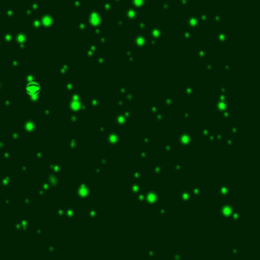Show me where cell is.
<instances>
[{"instance_id":"obj_1","label":"cell","mask_w":260,"mask_h":260,"mask_svg":"<svg viewBox=\"0 0 260 260\" xmlns=\"http://www.w3.org/2000/svg\"><path fill=\"white\" fill-rule=\"evenodd\" d=\"M40 89H41V87H40V85L37 82H30V83H27L25 85V93L27 95L34 96V95L39 94Z\"/></svg>"}]
</instances>
